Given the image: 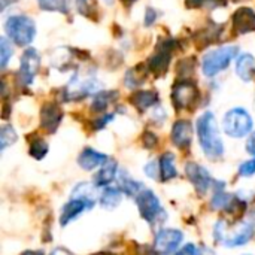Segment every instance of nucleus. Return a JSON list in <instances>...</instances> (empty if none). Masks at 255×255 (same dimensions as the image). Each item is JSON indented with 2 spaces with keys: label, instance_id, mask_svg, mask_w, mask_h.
<instances>
[{
  "label": "nucleus",
  "instance_id": "nucleus-4",
  "mask_svg": "<svg viewBox=\"0 0 255 255\" xmlns=\"http://www.w3.org/2000/svg\"><path fill=\"white\" fill-rule=\"evenodd\" d=\"M223 127L224 131L230 136V137H244L247 134L251 133L253 130V118L251 115L242 109V108H235L232 111H229L224 117L223 121Z\"/></svg>",
  "mask_w": 255,
  "mask_h": 255
},
{
  "label": "nucleus",
  "instance_id": "nucleus-16",
  "mask_svg": "<svg viewBox=\"0 0 255 255\" xmlns=\"http://www.w3.org/2000/svg\"><path fill=\"white\" fill-rule=\"evenodd\" d=\"M233 22H235L236 31L241 34L253 31L255 30V13L253 12V9H248V7L239 9L233 16Z\"/></svg>",
  "mask_w": 255,
  "mask_h": 255
},
{
  "label": "nucleus",
  "instance_id": "nucleus-9",
  "mask_svg": "<svg viewBox=\"0 0 255 255\" xmlns=\"http://www.w3.org/2000/svg\"><path fill=\"white\" fill-rule=\"evenodd\" d=\"M185 172H187L188 179L193 182V185L199 194H205L209 190V187L212 184V178L203 166L191 161V163H187Z\"/></svg>",
  "mask_w": 255,
  "mask_h": 255
},
{
  "label": "nucleus",
  "instance_id": "nucleus-19",
  "mask_svg": "<svg viewBox=\"0 0 255 255\" xmlns=\"http://www.w3.org/2000/svg\"><path fill=\"white\" fill-rule=\"evenodd\" d=\"M117 170H118V163L115 160H108L103 167L97 172V175L94 176V187H105L109 185L114 178L117 176Z\"/></svg>",
  "mask_w": 255,
  "mask_h": 255
},
{
  "label": "nucleus",
  "instance_id": "nucleus-5",
  "mask_svg": "<svg viewBox=\"0 0 255 255\" xmlns=\"http://www.w3.org/2000/svg\"><path fill=\"white\" fill-rule=\"evenodd\" d=\"M136 203H137L140 217L149 224L155 223L158 220V215L163 214L160 200L151 190H142L136 196Z\"/></svg>",
  "mask_w": 255,
  "mask_h": 255
},
{
  "label": "nucleus",
  "instance_id": "nucleus-34",
  "mask_svg": "<svg viewBox=\"0 0 255 255\" xmlns=\"http://www.w3.org/2000/svg\"><path fill=\"white\" fill-rule=\"evenodd\" d=\"M155 18H157V13L154 9H148L146 13H145V24L146 25H151L152 22H155Z\"/></svg>",
  "mask_w": 255,
  "mask_h": 255
},
{
  "label": "nucleus",
  "instance_id": "nucleus-37",
  "mask_svg": "<svg viewBox=\"0 0 255 255\" xmlns=\"http://www.w3.org/2000/svg\"><path fill=\"white\" fill-rule=\"evenodd\" d=\"M21 255H43V253L42 251H25Z\"/></svg>",
  "mask_w": 255,
  "mask_h": 255
},
{
  "label": "nucleus",
  "instance_id": "nucleus-23",
  "mask_svg": "<svg viewBox=\"0 0 255 255\" xmlns=\"http://www.w3.org/2000/svg\"><path fill=\"white\" fill-rule=\"evenodd\" d=\"M118 182H120V190L124 193V194H127V196H137L143 188H142V185L139 184V182H136V181H133L127 173H121V176L118 178Z\"/></svg>",
  "mask_w": 255,
  "mask_h": 255
},
{
  "label": "nucleus",
  "instance_id": "nucleus-36",
  "mask_svg": "<svg viewBox=\"0 0 255 255\" xmlns=\"http://www.w3.org/2000/svg\"><path fill=\"white\" fill-rule=\"evenodd\" d=\"M49 255H73L70 251H67L66 248H57V250H54L52 253Z\"/></svg>",
  "mask_w": 255,
  "mask_h": 255
},
{
  "label": "nucleus",
  "instance_id": "nucleus-24",
  "mask_svg": "<svg viewBox=\"0 0 255 255\" xmlns=\"http://www.w3.org/2000/svg\"><path fill=\"white\" fill-rule=\"evenodd\" d=\"M117 97V93L115 91H103V93H97L96 97H94V102H93V109L100 112V111H105Z\"/></svg>",
  "mask_w": 255,
  "mask_h": 255
},
{
  "label": "nucleus",
  "instance_id": "nucleus-7",
  "mask_svg": "<svg viewBox=\"0 0 255 255\" xmlns=\"http://www.w3.org/2000/svg\"><path fill=\"white\" fill-rule=\"evenodd\" d=\"M199 97V91H197V87L193 84V82H178L175 87H173V91H172V99H173V103L178 109H185V108H190Z\"/></svg>",
  "mask_w": 255,
  "mask_h": 255
},
{
  "label": "nucleus",
  "instance_id": "nucleus-35",
  "mask_svg": "<svg viewBox=\"0 0 255 255\" xmlns=\"http://www.w3.org/2000/svg\"><path fill=\"white\" fill-rule=\"evenodd\" d=\"M247 151L251 154V155H255V131L251 134V137L248 139V143H247Z\"/></svg>",
  "mask_w": 255,
  "mask_h": 255
},
{
  "label": "nucleus",
  "instance_id": "nucleus-20",
  "mask_svg": "<svg viewBox=\"0 0 255 255\" xmlns=\"http://www.w3.org/2000/svg\"><path fill=\"white\" fill-rule=\"evenodd\" d=\"M160 173H161V181H170L178 176L176 167H175V155L172 152H166L160 158Z\"/></svg>",
  "mask_w": 255,
  "mask_h": 255
},
{
  "label": "nucleus",
  "instance_id": "nucleus-32",
  "mask_svg": "<svg viewBox=\"0 0 255 255\" xmlns=\"http://www.w3.org/2000/svg\"><path fill=\"white\" fill-rule=\"evenodd\" d=\"M176 255H199V250L196 248V245L188 244V245H185Z\"/></svg>",
  "mask_w": 255,
  "mask_h": 255
},
{
  "label": "nucleus",
  "instance_id": "nucleus-2",
  "mask_svg": "<svg viewBox=\"0 0 255 255\" xmlns=\"http://www.w3.org/2000/svg\"><path fill=\"white\" fill-rule=\"evenodd\" d=\"M239 54V46L236 45H227V46H221L218 49H214L211 52H208L203 57L202 61V70L208 78H212L215 75H218L220 72L226 70L230 63L233 61V58Z\"/></svg>",
  "mask_w": 255,
  "mask_h": 255
},
{
  "label": "nucleus",
  "instance_id": "nucleus-12",
  "mask_svg": "<svg viewBox=\"0 0 255 255\" xmlns=\"http://www.w3.org/2000/svg\"><path fill=\"white\" fill-rule=\"evenodd\" d=\"M255 224L254 221H245L242 223L229 238H226L224 245L229 248H236V247H242L245 245L254 235Z\"/></svg>",
  "mask_w": 255,
  "mask_h": 255
},
{
  "label": "nucleus",
  "instance_id": "nucleus-3",
  "mask_svg": "<svg viewBox=\"0 0 255 255\" xmlns=\"http://www.w3.org/2000/svg\"><path fill=\"white\" fill-rule=\"evenodd\" d=\"M4 31L19 46L28 45L36 36V25L27 15H12L4 22Z\"/></svg>",
  "mask_w": 255,
  "mask_h": 255
},
{
  "label": "nucleus",
  "instance_id": "nucleus-28",
  "mask_svg": "<svg viewBox=\"0 0 255 255\" xmlns=\"http://www.w3.org/2000/svg\"><path fill=\"white\" fill-rule=\"evenodd\" d=\"M0 52H1V63L0 64H1V69H4L6 64H7V61H9V58L13 54V51L10 48V43H9V40L6 37H1L0 39Z\"/></svg>",
  "mask_w": 255,
  "mask_h": 255
},
{
  "label": "nucleus",
  "instance_id": "nucleus-27",
  "mask_svg": "<svg viewBox=\"0 0 255 255\" xmlns=\"http://www.w3.org/2000/svg\"><path fill=\"white\" fill-rule=\"evenodd\" d=\"M16 140V133L10 126H3L1 133H0V142H1V151L6 149L9 145L15 143Z\"/></svg>",
  "mask_w": 255,
  "mask_h": 255
},
{
  "label": "nucleus",
  "instance_id": "nucleus-18",
  "mask_svg": "<svg viewBox=\"0 0 255 255\" xmlns=\"http://www.w3.org/2000/svg\"><path fill=\"white\" fill-rule=\"evenodd\" d=\"M170 51H172V46H167V43L163 45L161 48H158L157 54L149 60L151 72H154V73L166 72V69L169 66V61H170V54H172Z\"/></svg>",
  "mask_w": 255,
  "mask_h": 255
},
{
  "label": "nucleus",
  "instance_id": "nucleus-38",
  "mask_svg": "<svg viewBox=\"0 0 255 255\" xmlns=\"http://www.w3.org/2000/svg\"><path fill=\"white\" fill-rule=\"evenodd\" d=\"M1 1V9H4L9 3H12V1H16V0H0Z\"/></svg>",
  "mask_w": 255,
  "mask_h": 255
},
{
  "label": "nucleus",
  "instance_id": "nucleus-25",
  "mask_svg": "<svg viewBox=\"0 0 255 255\" xmlns=\"http://www.w3.org/2000/svg\"><path fill=\"white\" fill-rule=\"evenodd\" d=\"M37 3L43 10L63 12V13H66L70 6V0H37Z\"/></svg>",
  "mask_w": 255,
  "mask_h": 255
},
{
  "label": "nucleus",
  "instance_id": "nucleus-26",
  "mask_svg": "<svg viewBox=\"0 0 255 255\" xmlns=\"http://www.w3.org/2000/svg\"><path fill=\"white\" fill-rule=\"evenodd\" d=\"M48 154V143L43 139H36L30 145V155L36 160H42Z\"/></svg>",
  "mask_w": 255,
  "mask_h": 255
},
{
  "label": "nucleus",
  "instance_id": "nucleus-8",
  "mask_svg": "<svg viewBox=\"0 0 255 255\" xmlns=\"http://www.w3.org/2000/svg\"><path fill=\"white\" fill-rule=\"evenodd\" d=\"M39 64H40L39 54L33 48L25 49L21 57V67H19V78H21L22 84L28 85L33 82V79L37 73Z\"/></svg>",
  "mask_w": 255,
  "mask_h": 255
},
{
  "label": "nucleus",
  "instance_id": "nucleus-31",
  "mask_svg": "<svg viewBox=\"0 0 255 255\" xmlns=\"http://www.w3.org/2000/svg\"><path fill=\"white\" fill-rule=\"evenodd\" d=\"M145 173L146 176H149L151 179H158V175L160 173V163H155V161H151L145 166Z\"/></svg>",
  "mask_w": 255,
  "mask_h": 255
},
{
  "label": "nucleus",
  "instance_id": "nucleus-21",
  "mask_svg": "<svg viewBox=\"0 0 255 255\" xmlns=\"http://www.w3.org/2000/svg\"><path fill=\"white\" fill-rule=\"evenodd\" d=\"M158 100L157 93L154 91H139L130 97V102L139 109V111H146L148 108L154 106Z\"/></svg>",
  "mask_w": 255,
  "mask_h": 255
},
{
  "label": "nucleus",
  "instance_id": "nucleus-33",
  "mask_svg": "<svg viewBox=\"0 0 255 255\" xmlns=\"http://www.w3.org/2000/svg\"><path fill=\"white\" fill-rule=\"evenodd\" d=\"M143 143H145V146H146L148 149H151V148L157 143V137H155L152 133H146V134L143 136Z\"/></svg>",
  "mask_w": 255,
  "mask_h": 255
},
{
  "label": "nucleus",
  "instance_id": "nucleus-6",
  "mask_svg": "<svg viewBox=\"0 0 255 255\" xmlns=\"http://www.w3.org/2000/svg\"><path fill=\"white\" fill-rule=\"evenodd\" d=\"M184 239L182 232L175 230V229H164L157 233L155 241H154V251L158 255H170L173 254L181 242Z\"/></svg>",
  "mask_w": 255,
  "mask_h": 255
},
{
  "label": "nucleus",
  "instance_id": "nucleus-1",
  "mask_svg": "<svg viewBox=\"0 0 255 255\" xmlns=\"http://www.w3.org/2000/svg\"><path fill=\"white\" fill-rule=\"evenodd\" d=\"M197 134L199 142L206 154V157L215 160L220 158L224 152V145L217 127V120L212 112H205L197 121Z\"/></svg>",
  "mask_w": 255,
  "mask_h": 255
},
{
  "label": "nucleus",
  "instance_id": "nucleus-14",
  "mask_svg": "<svg viewBox=\"0 0 255 255\" xmlns=\"http://www.w3.org/2000/svg\"><path fill=\"white\" fill-rule=\"evenodd\" d=\"M61 109L54 105V103H49V105H45L43 109H42V114H40V123H42V127L49 131V133H54L57 130V127L60 126V121H61Z\"/></svg>",
  "mask_w": 255,
  "mask_h": 255
},
{
  "label": "nucleus",
  "instance_id": "nucleus-11",
  "mask_svg": "<svg viewBox=\"0 0 255 255\" xmlns=\"http://www.w3.org/2000/svg\"><path fill=\"white\" fill-rule=\"evenodd\" d=\"M94 206V203L84 200V199H72L69 203H66L63 206L61 215H60V224L61 226H67L70 221H73L75 218H78L82 212L91 209Z\"/></svg>",
  "mask_w": 255,
  "mask_h": 255
},
{
  "label": "nucleus",
  "instance_id": "nucleus-29",
  "mask_svg": "<svg viewBox=\"0 0 255 255\" xmlns=\"http://www.w3.org/2000/svg\"><path fill=\"white\" fill-rule=\"evenodd\" d=\"M224 3H226V0H188L187 6H191V7H202V6L217 7V6H221Z\"/></svg>",
  "mask_w": 255,
  "mask_h": 255
},
{
  "label": "nucleus",
  "instance_id": "nucleus-22",
  "mask_svg": "<svg viewBox=\"0 0 255 255\" xmlns=\"http://www.w3.org/2000/svg\"><path fill=\"white\" fill-rule=\"evenodd\" d=\"M123 200V191L118 188L108 187L100 196V205L103 209H115Z\"/></svg>",
  "mask_w": 255,
  "mask_h": 255
},
{
  "label": "nucleus",
  "instance_id": "nucleus-39",
  "mask_svg": "<svg viewBox=\"0 0 255 255\" xmlns=\"http://www.w3.org/2000/svg\"><path fill=\"white\" fill-rule=\"evenodd\" d=\"M93 255H112V254H103V253H100V254H93Z\"/></svg>",
  "mask_w": 255,
  "mask_h": 255
},
{
  "label": "nucleus",
  "instance_id": "nucleus-13",
  "mask_svg": "<svg viewBox=\"0 0 255 255\" xmlns=\"http://www.w3.org/2000/svg\"><path fill=\"white\" fill-rule=\"evenodd\" d=\"M193 140V126L187 120L176 121L172 128V142L178 148H188Z\"/></svg>",
  "mask_w": 255,
  "mask_h": 255
},
{
  "label": "nucleus",
  "instance_id": "nucleus-30",
  "mask_svg": "<svg viewBox=\"0 0 255 255\" xmlns=\"http://www.w3.org/2000/svg\"><path fill=\"white\" fill-rule=\"evenodd\" d=\"M239 175L241 176H253L255 175V158L254 160H248L245 163H242V166L239 167Z\"/></svg>",
  "mask_w": 255,
  "mask_h": 255
},
{
  "label": "nucleus",
  "instance_id": "nucleus-10",
  "mask_svg": "<svg viewBox=\"0 0 255 255\" xmlns=\"http://www.w3.org/2000/svg\"><path fill=\"white\" fill-rule=\"evenodd\" d=\"M96 81L93 79H82L79 78V75H75L67 88H66V99L67 100H76V99H82L85 96H88L90 93H93L96 90Z\"/></svg>",
  "mask_w": 255,
  "mask_h": 255
},
{
  "label": "nucleus",
  "instance_id": "nucleus-17",
  "mask_svg": "<svg viewBox=\"0 0 255 255\" xmlns=\"http://www.w3.org/2000/svg\"><path fill=\"white\" fill-rule=\"evenodd\" d=\"M236 73L245 82L253 81L255 76V60L251 54H242L236 60Z\"/></svg>",
  "mask_w": 255,
  "mask_h": 255
},
{
  "label": "nucleus",
  "instance_id": "nucleus-15",
  "mask_svg": "<svg viewBox=\"0 0 255 255\" xmlns=\"http://www.w3.org/2000/svg\"><path fill=\"white\" fill-rule=\"evenodd\" d=\"M108 160H109V158H108L105 154L97 152V151H94V149H91V148H85V149L79 154V157H78V164H79L84 170H93V169H96V167L105 164Z\"/></svg>",
  "mask_w": 255,
  "mask_h": 255
}]
</instances>
